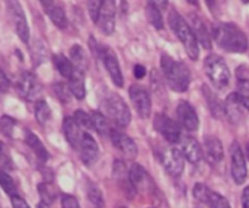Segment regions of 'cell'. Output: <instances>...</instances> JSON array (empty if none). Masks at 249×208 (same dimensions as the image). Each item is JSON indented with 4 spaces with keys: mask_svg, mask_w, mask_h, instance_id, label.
I'll return each mask as SVG.
<instances>
[{
    "mask_svg": "<svg viewBox=\"0 0 249 208\" xmlns=\"http://www.w3.org/2000/svg\"><path fill=\"white\" fill-rule=\"evenodd\" d=\"M213 38L221 49L227 52L241 54L248 50V38L238 26L233 23H217L213 27Z\"/></svg>",
    "mask_w": 249,
    "mask_h": 208,
    "instance_id": "6da1fadb",
    "label": "cell"
},
{
    "mask_svg": "<svg viewBox=\"0 0 249 208\" xmlns=\"http://www.w3.org/2000/svg\"><path fill=\"white\" fill-rule=\"evenodd\" d=\"M160 64L167 84L172 90L183 93L188 89L191 83V73L188 67L183 62L176 61L171 56L164 54L160 60Z\"/></svg>",
    "mask_w": 249,
    "mask_h": 208,
    "instance_id": "7a4b0ae2",
    "label": "cell"
},
{
    "mask_svg": "<svg viewBox=\"0 0 249 208\" xmlns=\"http://www.w3.org/2000/svg\"><path fill=\"white\" fill-rule=\"evenodd\" d=\"M169 25L170 28L176 34V37L179 39V42L182 43L184 49H186L187 55L195 61L198 60L199 48H198V42L196 39L195 34H193L192 28L175 9H172L169 13Z\"/></svg>",
    "mask_w": 249,
    "mask_h": 208,
    "instance_id": "3957f363",
    "label": "cell"
},
{
    "mask_svg": "<svg viewBox=\"0 0 249 208\" xmlns=\"http://www.w3.org/2000/svg\"><path fill=\"white\" fill-rule=\"evenodd\" d=\"M204 69L212 84L217 89H225L231 80V73L226 62L217 55L212 54L204 61Z\"/></svg>",
    "mask_w": 249,
    "mask_h": 208,
    "instance_id": "277c9868",
    "label": "cell"
},
{
    "mask_svg": "<svg viewBox=\"0 0 249 208\" xmlns=\"http://www.w3.org/2000/svg\"><path fill=\"white\" fill-rule=\"evenodd\" d=\"M107 116L120 128L127 127L131 122V111L122 97L117 94H109L103 104Z\"/></svg>",
    "mask_w": 249,
    "mask_h": 208,
    "instance_id": "5b68a950",
    "label": "cell"
},
{
    "mask_svg": "<svg viewBox=\"0 0 249 208\" xmlns=\"http://www.w3.org/2000/svg\"><path fill=\"white\" fill-rule=\"evenodd\" d=\"M155 130L159 131L169 143L176 144L181 140V128H179L178 123L175 122L174 119L170 118L167 114L165 113H158L154 117V122H153Z\"/></svg>",
    "mask_w": 249,
    "mask_h": 208,
    "instance_id": "8992f818",
    "label": "cell"
},
{
    "mask_svg": "<svg viewBox=\"0 0 249 208\" xmlns=\"http://www.w3.org/2000/svg\"><path fill=\"white\" fill-rule=\"evenodd\" d=\"M193 195L199 202L205 203L210 208H231L226 197L220 195L216 191H213L205 184H196L193 188Z\"/></svg>",
    "mask_w": 249,
    "mask_h": 208,
    "instance_id": "52a82bcc",
    "label": "cell"
},
{
    "mask_svg": "<svg viewBox=\"0 0 249 208\" xmlns=\"http://www.w3.org/2000/svg\"><path fill=\"white\" fill-rule=\"evenodd\" d=\"M230 154H231V174L233 178L234 183L237 185H241L246 181L247 174H248V169H247L246 159H244L243 151H242L241 146L238 143H232L231 147H230Z\"/></svg>",
    "mask_w": 249,
    "mask_h": 208,
    "instance_id": "ba28073f",
    "label": "cell"
},
{
    "mask_svg": "<svg viewBox=\"0 0 249 208\" xmlns=\"http://www.w3.org/2000/svg\"><path fill=\"white\" fill-rule=\"evenodd\" d=\"M15 87L18 95L25 100H33L40 93L39 82L30 71H25L18 76Z\"/></svg>",
    "mask_w": 249,
    "mask_h": 208,
    "instance_id": "9c48e42d",
    "label": "cell"
},
{
    "mask_svg": "<svg viewBox=\"0 0 249 208\" xmlns=\"http://www.w3.org/2000/svg\"><path fill=\"white\" fill-rule=\"evenodd\" d=\"M130 97L138 116L141 118H148L152 113V100L147 89L138 84L131 85Z\"/></svg>",
    "mask_w": 249,
    "mask_h": 208,
    "instance_id": "30bf717a",
    "label": "cell"
},
{
    "mask_svg": "<svg viewBox=\"0 0 249 208\" xmlns=\"http://www.w3.org/2000/svg\"><path fill=\"white\" fill-rule=\"evenodd\" d=\"M99 56L103 60V64H104L105 68L107 69L114 84L121 88L124 85V76H122L116 54L109 47H102L99 49Z\"/></svg>",
    "mask_w": 249,
    "mask_h": 208,
    "instance_id": "8fae6325",
    "label": "cell"
},
{
    "mask_svg": "<svg viewBox=\"0 0 249 208\" xmlns=\"http://www.w3.org/2000/svg\"><path fill=\"white\" fill-rule=\"evenodd\" d=\"M160 157H161L162 166L165 167V169H166L170 176L177 178V176L183 173L184 157L179 150L175 149V147H169V149L162 152Z\"/></svg>",
    "mask_w": 249,
    "mask_h": 208,
    "instance_id": "7c38bea8",
    "label": "cell"
},
{
    "mask_svg": "<svg viewBox=\"0 0 249 208\" xmlns=\"http://www.w3.org/2000/svg\"><path fill=\"white\" fill-rule=\"evenodd\" d=\"M9 11L13 17L14 26H15L16 34L18 35L23 43H28L30 40V28H28L27 20H26V15L22 10V6L20 5L18 1H9L8 3Z\"/></svg>",
    "mask_w": 249,
    "mask_h": 208,
    "instance_id": "4fadbf2b",
    "label": "cell"
},
{
    "mask_svg": "<svg viewBox=\"0 0 249 208\" xmlns=\"http://www.w3.org/2000/svg\"><path fill=\"white\" fill-rule=\"evenodd\" d=\"M115 14H116V4L114 0H105L100 8L97 25L104 34H111L115 30Z\"/></svg>",
    "mask_w": 249,
    "mask_h": 208,
    "instance_id": "5bb4252c",
    "label": "cell"
},
{
    "mask_svg": "<svg viewBox=\"0 0 249 208\" xmlns=\"http://www.w3.org/2000/svg\"><path fill=\"white\" fill-rule=\"evenodd\" d=\"M110 138H111V143L124 156L128 157V159H133L137 156L138 149L136 143L128 135L124 134L122 131L117 130V129H111L110 131Z\"/></svg>",
    "mask_w": 249,
    "mask_h": 208,
    "instance_id": "9a60e30c",
    "label": "cell"
},
{
    "mask_svg": "<svg viewBox=\"0 0 249 208\" xmlns=\"http://www.w3.org/2000/svg\"><path fill=\"white\" fill-rule=\"evenodd\" d=\"M176 112L179 124L184 129L190 131L197 130L198 127H199V118H198L197 112H196V110L193 109L190 102L179 101V104L177 105Z\"/></svg>",
    "mask_w": 249,
    "mask_h": 208,
    "instance_id": "2e32d148",
    "label": "cell"
},
{
    "mask_svg": "<svg viewBox=\"0 0 249 208\" xmlns=\"http://www.w3.org/2000/svg\"><path fill=\"white\" fill-rule=\"evenodd\" d=\"M78 150H80L81 160H82V162L86 166H92L98 160L99 147H98L97 142L93 139V136L90 134H82L80 145H78Z\"/></svg>",
    "mask_w": 249,
    "mask_h": 208,
    "instance_id": "e0dca14e",
    "label": "cell"
},
{
    "mask_svg": "<svg viewBox=\"0 0 249 208\" xmlns=\"http://www.w3.org/2000/svg\"><path fill=\"white\" fill-rule=\"evenodd\" d=\"M179 147H181V154L184 159H187L191 163L196 164L202 161L203 150L197 139L191 135H182L179 140Z\"/></svg>",
    "mask_w": 249,
    "mask_h": 208,
    "instance_id": "ac0fdd59",
    "label": "cell"
},
{
    "mask_svg": "<svg viewBox=\"0 0 249 208\" xmlns=\"http://www.w3.org/2000/svg\"><path fill=\"white\" fill-rule=\"evenodd\" d=\"M204 150L205 159L209 161V163L217 164L224 159V147L222 143L214 135H207L204 139Z\"/></svg>",
    "mask_w": 249,
    "mask_h": 208,
    "instance_id": "d6986e66",
    "label": "cell"
},
{
    "mask_svg": "<svg viewBox=\"0 0 249 208\" xmlns=\"http://www.w3.org/2000/svg\"><path fill=\"white\" fill-rule=\"evenodd\" d=\"M40 4H42L43 9H44V13L49 16L52 22L56 27H59L60 30L66 28V26H68V17H66L65 10H64V8L59 3L47 0V1H42Z\"/></svg>",
    "mask_w": 249,
    "mask_h": 208,
    "instance_id": "ffe728a7",
    "label": "cell"
},
{
    "mask_svg": "<svg viewBox=\"0 0 249 208\" xmlns=\"http://www.w3.org/2000/svg\"><path fill=\"white\" fill-rule=\"evenodd\" d=\"M62 129H64V135H65V139L68 140L69 144L73 149H78L82 133H81L80 126L75 121V118L70 116L65 117L64 122H62Z\"/></svg>",
    "mask_w": 249,
    "mask_h": 208,
    "instance_id": "44dd1931",
    "label": "cell"
},
{
    "mask_svg": "<svg viewBox=\"0 0 249 208\" xmlns=\"http://www.w3.org/2000/svg\"><path fill=\"white\" fill-rule=\"evenodd\" d=\"M243 105L239 101L238 96L236 93H232L227 96L226 101H225V116L230 118L232 123H238L242 118H243Z\"/></svg>",
    "mask_w": 249,
    "mask_h": 208,
    "instance_id": "7402d4cb",
    "label": "cell"
},
{
    "mask_svg": "<svg viewBox=\"0 0 249 208\" xmlns=\"http://www.w3.org/2000/svg\"><path fill=\"white\" fill-rule=\"evenodd\" d=\"M191 21H192V27L191 28H192L193 34H195L197 42L200 43L205 49H210L212 48V37H210V33L205 23L197 15H192V20Z\"/></svg>",
    "mask_w": 249,
    "mask_h": 208,
    "instance_id": "603a6c76",
    "label": "cell"
},
{
    "mask_svg": "<svg viewBox=\"0 0 249 208\" xmlns=\"http://www.w3.org/2000/svg\"><path fill=\"white\" fill-rule=\"evenodd\" d=\"M128 179H130L131 185L136 189H147L148 186L152 185L148 173L138 163H135L131 167L130 172H128Z\"/></svg>",
    "mask_w": 249,
    "mask_h": 208,
    "instance_id": "cb8c5ba5",
    "label": "cell"
},
{
    "mask_svg": "<svg viewBox=\"0 0 249 208\" xmlns=\"http://www.w3.org/2000/svg\"><path fill=\"white\" fill-rule=\"evenodd\" d=\"M25 142L26 144L30 146V149L35 152V155L37 156V159L39 160L40 162H47L49 160V152L47 151V149L44 147L43 143L40 142L39 138H38L36 134H33L32 131L26 130L25 135Z\"/></svg>",
    "mask_w": 249,
    "mask_h": 208,
    "instance_id": "d4e9b609",
    "label": "cell"
},
{
    "mask_svg": "<svg viewBox=\"0 0 249 208\" xmlns=\"http://www.w3.org/2000/svg\"><path fill=\"white\" fill-rule=\"evenodd\" d=\"M85 73L80 72L78 69H76L75 73L69 78V89H70L71 94L78 100H82L86 96V84H85Z\"/></svg>",
    "mask_w": 249,
    "mask_h": 208,
    "instance_id": "484cf974",
    "label": "cell"
},
{
    "mask_svg": "<svg viewBox=\"0 0 249 208\" xmlns=\"http://www.w3.org/2000/svg\"><path fill=\"white\" fill-rule=\"evenodd\" d=\"M70 57L71 62L73 64V66L76 67V69H78L80 72L85 73L86 71L89 67V60H88L87 54H86L85 49H83L81 45L75 44L70 49Z\"/></svg>",
    "mask_w": 249,
    "mask_h": 208,
    "instance_id": "4316f807",
    "label": "cell"
},
{
    "mask_svg": "<svg viewBox=\"0 0 249 208\" xmlns=\"http://www.w3.org/2000/svg\"><path fill=\"white\" fill-rule=\"evenodd\" d=\"M53 61H54L55 67H56V69L59 71V73L62 76V77H65L69 80V78L75 73L76 67L73 66L71 60L68 59L65 55H62V54L54 55Z\"/></svg>",
    "mask_w": 249,
    "mask_h": 208,
    "instance_id": "83f0119b",
    "label": "cell"
},
{
    "mask_svg": "<svg viewBox=\"0 0 249 208\" xmlns=\"http://www.w3.org/2000/svg\"><path fill=\"white\" fill-rule=\"evenodd\" d=\"M145 16H147V20L149 21V23L154 28H157L159 31L164 28V20H162L161 11H160L157 3H154V1L147 3V6H145Z\"/></svg>",
    "mask_w": 249,
    "mask_h": 208,
    "instance_id": "f1b7e54d",
    "label": "cell"
},
{
    "mask_svg": "<svg viewBox=\"0 0 249 208\" xmlns=\"http://www.w3.org/2000/svg\"><path fill=\"white\" fill-rule=\"evenodd\" d=\"M35 116L40 126L45 127L50 122V119H52V110H50L49 105L44 100H38L36 102Z\"/></svg>",
    "mask_w": 249,
    "mask_h": 208,
    "instance_id": "f546056e",
    "label": "cell"
},
{
    "mask_svg": "<svg viewBox=\"0 0 249 208\" xmlns=\"http://www.w3.org/2000/svg\"><path fill=\"white\" fill-rule=\"evenodd\" d=\"M90 117H92V122H93V128L98 131L102 135H105V134H109L111 131V127H110L109 121H107V117L104 116L103 113L98 111H93L90 113Z\"/></svg>",
    "mask_w": 249,
    "mask_h": 208,
    "instance_id": "4dcf8cb0",
    "label": "cell"
},
{
    "mask_svg": "<svg viewBox=\"0 0 249 208\" xmlns=\"http://www.w3.org/2000/svg\"><path fill=\"white\" fill-rule=\"evenodd\" d=\"M203 92H204V95L207 96V101H208V104H209L212 113L214 114L216 118H220V117L224 116L225 114L224 106L220 104V101L217 100V97L213 94L212 90H210L207 85H204V87H203Z\"/></svg>",
    "mask_w": 249,
    "mask_h": 208,
    "instance_id": "1f68e13d",
    "label": "cell"
},
{
    "mask_svg": "<svg viewBox=\"0 0 249 208\" xmlns=\"http://www.w3.org/2000/svg\"><path fill=\"white\" fill-rule=\"evenodd\" d=\"M87 193H88V198H89L90 203L93 205L94 208H104L105 202H104V197H103V193L100 191V189L98 188L95 184L90 183L87 188Z\"/></svg>",
    "mask_w": 249,
    "mask_h": 208,
    "instance_id": "d6a6232c",
    "label": "cell"
},
{
    "mask_svg": "<svg viewBox=\"0 0 249 208\" xmlns=\"http://www.w3.org/2000/svg\"><path fill=\"white\" fill-rule=\"evenodd\" d=\"M237 96L244 109L249 111V80H239L237 83Z\"/></svg>",
    "mask_w": 249,
    "mask_h": 208,
    "instance_id": "836d02e7",
    "label": "cell"
},
{
    "mask_svg": "<svg viewBox=\"0 0 249 208\" xmlns=\"http://www.w3.org/2000/svg\"><path fill=\"white\" fill-rule=\"evenodd\" d=\"M0 186L3 188V190L5 191L10 197L14 195H18V189H16L15 181H14V179L4 171H0Z\"/></svg>",
    "mask_w": 249,
    "mask_h": 208,
    "instance_id": "e575fe53",
    "label": "cell"
},
{
    "mask_svg": "<svg viewBox=\"0 0 249 208\" xmlns=\"http://www.w3.org/2000/svg\"><path fill=\"white\" fill-rule=\"evenodd\" d=\"M14 168V162L8 147L3 142H0V171H10Z\"/></svg>",
    "mask_w": 249,
    "mask_h": 208,
    "instance_id": "d590c367",
    "label": "cell"
},
{
    "mask_svg": "<svg viewBox=\"0 0 249 208\" xmlns=\"http://www.w3.org/2000/svg\"><path fill=\"white\" fill-rule=\"evenodd\" d=\"M15 126L16 121L13 117L1 116V118H0V131H1L6 138H13Z\"/></svg>",
    "mask_w": 249,
    "mask_h": 208,
    "instance_id": "8d00e7d4",
    "label": "cell"
},
{
    "mask_svg": "<svg viewBox=\"0 0 249 208\" xmlns=\"http://www.w3.org/2000/svg\"><path fill=\"white\" fill-rule=\"evenodd\" d=\"M38 191H39L42 201L47 203V205H50V203L54 201V198L56 197V192L53 190L52 185H50L49 183L39 184V186H38Z\"/></svg>",
    "mask_w": 249,
    "mask_h": 208,
    "instance_id": "74e56055",
    "label": "cell"
},
{
    "mask_svg": "<svg viewBox=\"0 0 249 208\" xmlns=\"http://www.w3.org/2000/svg\"><path fill=\"white\" fill-rule=\"evenodd\" d=\"M73 118H75V121L77 122V124L80 127H83L86 129H94L93 128V122L90 114L86 113L82 110H77L75 112V114H73Z\"/></svg>",
    "mask_w": 249,
    "mask_h": 208,
    "instance_id": "f35d334b",
    "label": "cell"
},
{
    "mask_svg": "<svg viewBox=\"0 0 249 208\" xmlns=\"http://www.w3.org/2000/svg\"><path fill=\"white\" fill-rule=\"evenodd\" d=\"M54 92L61 101H70L71 92L68 85L62 84V83H57L56 85H54Z\"/></svg>",
    "mask_w": 249,
    "mask_h": 208,
    "instance_id": "ab89813d",
    "label": "cell"
},
{
    "mask_svg": "<svg viewBox=\"0 0 249 208\" xmlns=\"http://www.w3.org/2000/svg\"><path fill=\"white\" fill-rule=\"evenodd\" d=\"M103 1H99V0H92L88 3V11H89L90 18L94 23H97L98 16H99L100 8H102Z\"/></svg>",
    "mask_w": 249,
    "mask_h": 208,
    "instance_id": "60d3db41",
    "label": "cell"
},
{
    "mask_svg": "<svg viewBox=\"0 0 249 208\" xmlns=\"http://www.w3.org/2000/svg\"><path fill=\"white\" fill-rule=\"evenodd\" d=\"M61 207L62 208H81L80 203L73 197L72 195H62L61 197Z\"/></svg>",
    "mask_w": 249,
    "mask_h": 208,
    "instance_id": "b9f144b4",
    "label": "cell"
},
{
    "mask_svg": "<svg viewBox=\"0 0 249 208\" xmlns=\"http://www.w3.org/2000/svg\"><path fill=\"white\" fill-rule=\"evenodd\" d=\"M10 89V80L6 77L4 71L0 68V94H4Z\"/></svg>",
    "mask_w": 249,
    "mask_h": 208,
    "instance_id": "7bdbcfd3",
    "label": "cell"
},
{
    "mask_svg": "<svg viewBox=\"0 0 249 208\" xmlns=\"http://www.w3.org/2000/svg\"><path fill=\"white\" fill-rule=\"evenodd\" d=\"M11 205H13V208H31L28 206V203L26 202V200L23 197H21L20 195H14L11 196Z\"/></svg>",
    "mask_w": 249,
    "mask_h": 208,
    "instance_id": "ee69618b",
    "label": "cell"
},
{
    "mask_svg": "<svg viewBox=\"0 0 249 208\" xmlns=\"http://www.w3.org/2000/svg\"><path fill=\"white\" fill-rule=\"evenodd\" d=\"M145 73H147V69L142 64H136L135 68H133V75H135V77L137 80H141V78L144 77Z\"/></svg>",
    "mask_w": 249,
    "mask_h": 208,
    "instance_id": "f6af8a7d",
    "label": "cell"
},
{
    "mask_svg": "<svg viewBox=\"0 0 249 208\" xmlns=\"http://www.w3.org/2000/svg\"><path fill=\"white\" fill-rule=\"evenodd\" d=\"M242 207L249 208V186H246L242 193Z\"/></svg>",
    "mask_w": 249,
    "mask_h": 208,
    "instance_id": "bcb514c9",
    "label": "cell"
},
{
    "mask_svg": "<svg viewBox=\"0 0 249 208\" xmlns=\"http://www.w3.org/2000/svg\"><path fill=\"white\" fill-rule=\"evenodd\" d=\"M37 208H50V207H49V205H47V203H45V202H43V201H40V202L38 203Z\"/></svg>",
    "mask_w": 249,
    "mask_h": 208,
    "instance_id": "7dc6e473",
    "label": "cell"
},
{
    "mask_svg": "<svg viewBox=\"0 0 249 208\" xmlns=\"http://www.w3.org/2000/svg\"><path fill=\"white\" fill-rule=\"evenodd\" d=\"M117 208H126V207H124V206H119V207Z\"/></svg>",
    "mask_w": 249,
    "mask_h": 208,
    "instance_id": "c3c4849f",
    "label": "cell"
}]
</instances>
